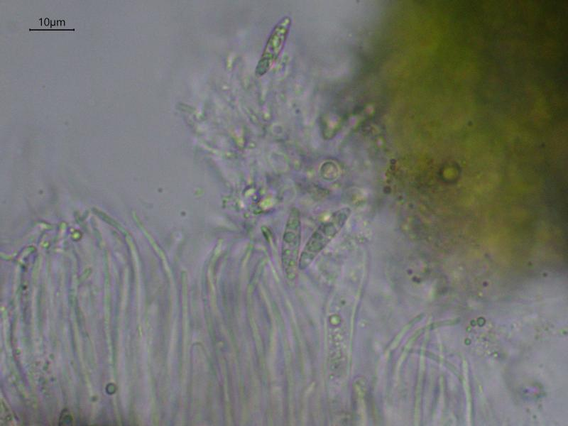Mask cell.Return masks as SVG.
I'll return each instance as SVG.
<instances>
[{
  "label": "cell",
  "instance_id": "1",
  "mask_svg": "<svg viewBox=\"0 0 568 426\" xmlns=\"http://www.w3.org/2000/svg\"><path fill=\"white\" fill-rule=\"evenodd\" d=\"M351 213L349 207H342L315 230L305 244L299 257L298 268H307L315 257L332 241L344 226Z\"/></svg>",
  "mask_w": 568,
  "mask_h": 426
},
{
  "label": "cell",
  "instance_id": "3",
  "mask_svg": "<svg viewBox=\"0 0 568 426\" xmlns=\"http://www.w3.org/2000/svg\"><path fill=\"white\" fill-rule=\"evenodd\" d=\"M290 25L291 18L289 16H284L273 28L257 64L256 68L257 75L261 76L266 74L278 58L287 40Z\"/></svg>",
  "mask_w": 568,
  "mask_h": 426
},
{
  "label": "cell",
  "instance_id": "2",
  "mask_svg": "<svg viewBox=\"0 0 568 426\" xmlns=\"http://www.w3.org/2000/svg\"><path fill=\"white\" fill-rule=\"evenodd\" d=\"M301 229L300 211L293 207L286 222L281 247L282 266L290 280L295 278L298 268Z\"/></svg>",
  "mask_w": 568,
  "mask_h": 426
}]
</instances>
